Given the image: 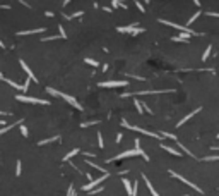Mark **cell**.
Wrapping results in <instances>:
<instances>
[{
    "label": "cell",
    "mask_w": 219,
    "mask_h": 196,
    "mask_svg": "<svg viewBox=\"0 0 219 196\" xmlns=\"http://www.w3.org/2000/svg\"><path fill=\"white\" fill-rule=\"evenodd\" d=\"M134 155H140V157H144L145 162H149V155L140 148V141H139V139H135V148H134V150H127V151H123V153L116 155V157H113V158H108L106 162L109 163L113 160H122V158H129V157H134Z\"/></svg>",
    "instance_id": "1"
},
{
    "label": "cell",
    "mask_w": 219,
    "mask_h": 196,
    "mask_svg": "<svg viewBox=\"0 0 219 196\" xmlns=\"http://www.w3.org/2000/svg\"><path fill=\"white\" fill-rule=\"evenodd\" d=\"M122 126L123 128H129V129H132V131H137V133H142V134H145V136H152V138H158V139H161V134H156V133H151V131H147V129H144V128H137V126H132V124H129V122L123 119L122 121Z\"/></svg>",
    "instance_id": "2"
},
{
    "label": "cell",
    "mask_w": 219,
    "mask_h": 196,
    "mask_svg": "<svg viewBox=\"0 0 219 196\" xmlns=\"http://www.w3.org/2000/svg\"><path fill=\"white\" fill-rule=\"evenodd\" d=\"M159 23L161 24H166V26H171V28H176L178 31H181V33H187V35H199V33H195L193 30H190V28H185V26H180V24H176V23H171V21H166V19H159Z\"/></svg>",
    "instance_id": "3"
},
{
    "label": "cell",
    "mask_w": 219,
    "mask_h": 196,
    "mask_svg": "<svg viewBox=\"0 0 219 196\" xmlns=\"http://www.w3.org/2000/svg\"><path fill=\"white\" fill-rule=\"evenodd\" d=\"M170 176H173V177H175V179H178V181H181V182H185V184H187V186H190V188H192V189H195V191H197V193H204V189H200V188H199V186H197V184H193V182H192V181H188V179H185V177H183V176H180V174H178V172H175V170H170Z\"/></svg>",
    "instance_id": "4"
},
{
    "label": "cell",
    "mask_w": 219,
    "mask_h": 196,
    "mask_svg": "<svg viewBox=\"0 0 219 196\" xmlns=\"http://www.w3.org/2000/svg\"><path fill=\"white\" fill-rule=\"evenodd\" d=\"M16 100H19V101H24V103L48 105V100H41V98H33V96H24V95H16Z\"/></svg>",
    "instance_id": "5"
},
{
    "label": "cell",
    "mask_w": 219,
    "mask_h": 196,
    "mask_svg": "<svg viewBox=\"0 0 219 196\" xmlns=\"http://www.w3.org/2000/svg\"><path fill=\"white\" fill-rule=\"evenodd\" d=\"M106 177H109V174H108V172H104L103 176H99V177H98V179H93V181H91L89 184H86V186H82V191H91V189H93V188L99 186V184L103 182V181L106 179Z\"/></svg>",
    "instance_id": "6"
},
{
    "label": "cell",
    "mask_w": 219,
    "mask_h": 196,
    "mask_svg": "<svg viewBox=\"0 0 219 196\" xmlns=\"http://www.w3.org/2000/svg\"><path fill=\"white\" fill-rule=\"evenodd\" d=\"M129 81L127 79H122V81H103L99 83L101 88H118V86H127Z\"/></svg>",
    "instance_id": "7"
},
{
    "label": "cell",
    "mask_w": 219,
    "mask_h": 196,
    "mask_svg": "<svg viewBox=\"0 0 219 196\" xmlns=\"http://www.w3.org/2000/svg\"><path fill=\"white\" fill-rule=\"evenodd\" d=\"M58 96H60V98H64L65 101H69V103H70L72 107H75V108H77V110H82V107H81V105H79V101L75 100L74 96L67 95V93H60V91H58Z\"/></svg>",
    "instance_id": "8"
},
{
    "label": "cell",
    "mask_w": 219,
    "mask_h": 196,
    "mask_svg": "<svg viewBox=\"0 0 219 196\" xmlns=\"http://www.w3.org/2000/svg\"><path fill=\"white\" fill-rule=\"evenodd\" d=\"M19 64H21V67H23L24 71H26V74L29 76V81H34V83H38V79H36V76L33 74V71L29 69V65H28L26 62H24V60H19Z\"/></svg>",
    "instance_id": "9"
},
{
    "label": "cell",
    "mask_w": 219,
    "mask_h": 196,
    "mask_svg": "<svg viewBox=\"0 0 219 196\" xmlns=\"http://www.w3.org/2000/svg\"><path fill=\"white\" fill-rule=\"evenodd\" d=\"M197 112H200V107H199V108H195V110H193V112H190V114H188V115H185V117H183V119H181V121H178V124H176V126H178V128H180V126H183V124H185V122H187V121H188V119H192V117H193V115H195V114H197Z\"/></svg>",
    "instance_id": "10"
},
{
    "label": "cell",
    "mask_w": 219,
    "mask_h": 196,
    "mask_svg": "<svg viewBox=\"0 0 219 196\" xmlns=\"http://www.w3.org/2000/svg\"><path fill=\"white\" fill-rule=\"evenodd\" d=\"M142 177H144V182H145V186H147V189L151 191V194H152V196H161V194H158V191L154 189V186H152L151 181L147 179V176H142Z\"/></svg>",
    "instance_id": "11"
},
{
    "label": "cell",
    "mask_w": 219,
    "mask_h": 196,
    "mask_svg": "<svg viewBox=\"0 0 219 196\" xmlns=\"http://www.w3.org/2000/svg\"><path fill=\"white\" fill-rule=\"evenodd\" d=\"M45 28H38V30H29V31H19L17 36H26V35H36V33H43Z\"/></svg>",
    "instance_id": "12"
},
{
    "label": "cell",
    "mask_w": 219,
    "mask_h": 196,
    "mask_svg": "<svg viewBox=\"0 0 219 196\" xmlns=\"http://www.w3.org/2000/svg\"><path fill=\"white\" fill-rule=\"evenodd\" d=\"M135 28H137V23H134V24H129V26H125V28L120 26L118 31H120V33H134V30H135Z\"/></svg>",
    "instance_id": "13"
},
{
    "label": "cell",
    "mask_w": 219,
    "mask_h": 196,
    "mask_svg": "<svg viewBox=\"0 0 219 196\" xmlns=\"http://www.w3.org/2000/svg\"><path fill=\"white\" fill-rule=\"evenodd\" d=\"M188 38H192V36L187 33H180V35L173 36V41H188Z\"/></svg>",
    "instance_id": "14"
},
{
    "label": "cell",
    "mask_w": 219,
    "mask_h": 196,
    "mask_svg": "<svg viewBox=\"0 0 219 196\" xmlns=\"http://www.w3.org/2000/svg\"><path fill=\"white\" fill-rule=\"evenodd\" d=\"M123 188H125L127 194H132V182L129 179H123Z\"/></svg>",
    "instance_id": "15"
},
{
    "label": "cell",
    "mask_w": 219,
    "mask_h": 196,
    "mask_svg": "<svg viewBox=\"0 0 219 196\" xmlns=\"http://www.w3.org/2000/svg\"><path fill=\"white\" fill-rule=\"evenodd\" d=\"M77 153H79V148H74V150H72V151H69V153L65 155V157H64V160H65V162H69V160H70L72 157H75V155H77Z\"/></svg>",
    "instance_id": "16"
},
{
    "label": "cell",
    "mask_w": 219,
    "mask_h": 196,
    "mask_svg": "<svg viewBox=\"0 0 219 196\" xmlns=\"http://www.w3.org/2000/svg\"><path fill=\"white\" fill-rule=\"evenodd\" d=\"M161 148H164L166 151H170L171 155H176V157H180V151H178V150H175V148H171V146H164V144H163Z\"/></svg>",
    "instance_id": "17"
},
{
    "label": "cell",
    "mask_w": 219,
    "mask_h": 196,
    "mask_svg": "<svg viewBox=\"0 0 219 196\" xmlns=\"http://www.w3.org/2000/svg\"><path fill=\"white\" fill-rule=\"evenodd\" d=\"M58 138H60V136H53V138H48V139H43V141H39V146H41V144H48V143H52V141H57Z\"/></svg>",
    "instance_id": "18"
},
{
    "label": "cell",
    "mask_w": 219,
    "mask_h": 196,
    "mask_svg": "<svg viewBox=\"0 0 219 196\" xmlns=\"http://www.w3.org/2000/svg\"><path fill=\"white\" fill-rule=\"evenodd\" d=\"M84 62L86 64H89V65H93V67H98V60H94V59H89V57H87V59H84Z\"/></svg>",
    "instance_id": "19"
},
{
    "label": "cell",
    "mask_w": 219,
    "mask_h": 196,
    "mask_svg": "<svg viewBox=\"0 0 219 196\" xmlns=\"http://www.w3.org/2000/svg\"><path fill=\"white\" fill-rule=\"evenodd\" d=\"M211 52H212V46H211V45H209V46H207V48H206V52H204V53H202V60H206V59H207V57H209V55H211Z\"/></svg>",
    "instance_id": "20"
},
{
    "label": "cell",
    "mask_w": 219,
    "mask_h": 196,
    "mask_svg": "<svg viewBox=\"0 0 219 196\" xmlns=\"http://www.w3.org/2000/svg\"><path fill=\"white\" fill-rule=\"evenodd\" d=\"M200 14H202V10H197V12H195V14H193V16L190 17V19H188V23H187V24H190V26H192V23H193V21H195V19H197V17H199V16H200Z\"/></svg>",
    "instance_id": "21"
},
{
    "label": "cell",
    "mask_w": 219,
    "mask_h": 196,
    "mask_svg": "<svg viewBox=\"0 0 219 196\" xmlns=\"http://www.w3.org/2000/svg\"><path fill=\"white\" fill-rule=\"evenodd\" d=\"M14 128V124H10V126H3V128H0V136H2V134H5L7 131H10Z\"/></svg>",
    "instance_id": "22"
},
{
    "label": "cell",
    "mask_w": 219,
    "mask_h": 196,
    "mask_svg": "<svg viewBox=\"0 0 219 196\" xmlns=\"http://www.w3.org/2000/svg\"><path fill=\"white\" fill-rule=\"evenodd\" d=\"M134 107H137V112H139V114H142V112H144V110H142V107H140V101H139L137 98L134 100Z\"/></svg>",
    "instance_id": "23"
},
{
    "label": "cell",
    "mask_w": 219,
    "mask_h": 196,
    "mask_svg": "<svg viewBox=\"0 0 219 196\" xmlns=\"http://www.w3.org/2000/svg\"><path fill=\"white\" fill-rule=\"evenodd\" d=\"M19 128H21V134H23V136H24V138H28V136H29V134H28V128H26V126H23V124H19Z\"/></svg>",
    "instance_id": "24"
},
{
    "label": "cell",
    "mask_w": 219,
    "mask_h": 196,
    "mask_svg": "<svg viewBox=\"0 0 219 196\" xmlns=\"http://www.w3.org/2000/svg\"><path fill=\"white\" fill-rule=\"evenodd\" d=\"M98 146H99V148L104 146V141H103V136H101V133H98Z\"/></svg>",
    "instance_id": "25"
},
{
    "label": "cell",
    "mask_w": 219,
    "mask_h": 196,
    "mask_svg": "<svg viewBox=\"0 0 219 196\" xmlns=\"http://www.w3.org/2000/svg\"><path fill=\"white\" fill-rule=\"evenodd\" d=\"M137 189H139V182H134L132 184V194L130 196H137Z\"/></svg>",
    "instance_id": "26"
},
{
    "label": "cell",
    "mask_w": 219,
    "mask_h": 196,
    "mask_svg": "<svg viewBox=\"0 0 219 196\" xmlns=\"http://www.w3.org/2000/svg\"><path fill=\"white\" fill-rule=\"evenodd\" d=\"M82 14H84V10H77V12H74L72 16H65V17H67V19H72V17H79V16H82Z\"/></svg>",
    "instance_id": "27"
},
{
    "label": "cell",
    "mask_w": 219,
    "mask_h": 196,
    "mask_svg": "<svg viewBox=\"0 0 219 196\" xmlns=\"http://www.w3.org/2000/svg\"><path fill=\"white\" fill-rule=\"evenodd\" d=\"M212 160H219V155H212V157H206L204 162H212Z\"/></svg>",
    "instance_id": "28"
},
{
    "label": "cell",
    "mask_w": 219,
    "mask_h": 196,
    "mask_svg": "<svg viewBox=\"0 0 219 196\" xmlns=\"http://www.w3.org/2000/svg\"><path fill=\"white\" fill-rule=\"evenodd\" d=\"M178 146H180V148H181V150H183V151H185V153H187V155H190V157H193V155H192V151L188 150V148H185V146H183V144H181V143H178Z\"/></svg>",
    "instance_id": "29"
},
{
    "label": "cell",
    "mask_w": 219,
    "mask_h": 196,
    "mask_svg": "<svg viewBox=\"0 0 219 196\" xmlns=\"http://www.w3.org/2000/svg\"><path fill=\"white\" fill-rule=\"evenodd\" d=\"M206 16H212V17H219V12H211V10H206Z\"/></svg>",
    "instance_id": "30"
},
{
    "label": "cell",
    "mask_w": 219,
    "mask_h": 196,
    "mask_svg": "<svg viewBox=\"0 0 219 196\" xmlns=\"http://www.w3.org/2000/svg\"><path fill=\"white\" fill-rule=\"evenodd\" d=\"M140 33H144V30H142V28H135L132 35H134V36H137V35H140Z\"/></svg>",
    "instance_id": "31"
},
{
    "label": "cell",
    "mask_w": 219,
    "mask_h": 196,
    "mask_svg": "<svg viewBox=\"0 0 219 196\" xmlns=\"http://www.w3.org/2000/svg\"><path fill=\"white\" fill-rule=\"evenodd\" d=\"M98 121H89V122H82V128H87V126H93V124H96Z\"/></svg>",
    "instance_id": "32"
},
{
    "label": "cell",
    "mask_w": 219,
    "mask_h": 196,
    "mask_svg": "<svg viewBox=\"0 0 219 196\" xmlns=\"http://www.w3.org/2000/svg\"><path fill=\"white\" fill-rule=\"evenodd\" d=\"M16 176H21V160L17 162V167H16Z\"/></svg>",
    "instance_id": "33"
},
{
    "label": "cell",
    "mask_w": 219,
    "mask_h": 196,
    "mask_svg": "<svg viewBox=\"0 0 219 196\" xmlns=\"http://www.w3.org/2000/svg\"><path fill=\"white\" fill-rule=\"evenodd\" d=\"M60 38H62V40H65V38H67V35H65V30H64L62 26H60Z\"/></svg>",
    "instance_id": "34"
},
{
    "label": "cell",
    "mask_w": 219,
    "mask_h": 196,
    "mask_svg": "<svg viewBox=\"0 0 219 196\" xmlns=\"http://www.w3.org/2000/svg\"><path fill=\"white\" fill-rule=\"evenodd\" d=\"M101 191H104V188H98V189H91L89 193H91V194H94V193H101Z\"/></svg>",
    "instance_id": "35"
},
{
    "label": "cell",
    "mask_w": 219,
    "mask_h": 196,
    "mask_svg": "<svg viewBox=\"0 0 219 196\" xmlns=\"http://www.w3.org/2000/svg\"><path fill=\"white\" fill-rule=\"evenodd\" d=\"M135 5L139 7V10H140V12H145V9H144V5H142L140 2H135Z\"/></svg>",
    "instance_id": "36"
},
{
    "label": "cell",
    "mask_w": 219,
    "mask_h": 196,
    "mask_svg": "<svg viewBox=\"0 0 219 196\" xmlns=\"http://www.w3.org/2000/svg\"><path fill=\"white\" fill-rule=\"evenodd\" d=\"M0 126H2V128H3V126H7V121H0Z\"/></svg>",
    "instance_id": "37"
},
{
    "label": "cell",
    "mask_w": 219,
    "mask_h": 196,
    "mask_svg": "<svg viewBox=\"0 0 219 196\" xmlns=\"http://www.w3.org/2000/svg\"><path fill=\"white\" fill-rule=\"evenodd\" d=\"M0 115H10V114H9V112H2V110H0Z\"/></svg>",
    "instance_id": "38"
},
{
    "label": "cell",
    "mask_w": 219,
    "mask_h": 196,
    "mask_svg": "<svg viewBox=\"0 0 219 196\" xmlns=\"http://www.w3.org/2000/svg\"><path fill=\"white\" fill-rule=\"evenodd\" d=\"M0 46H2V48H5V45H3V41H2V40H0Z\"/></svg>",
    "instance_id": "39"
},
{
    "label": "cell",
    "mask_w": 219,
    "mask_h": 196,
    "mask_svg": "<svg viewBox=\"0 0 219 196\" xmlns=\"http://www.w3.org/2000/svg\"><path fill=\"white\" fill-rule=\"evenodd\" d=\"M217 138H219V134H217Z\"/></svg>",
    "instance_id": "40"
}]
</instances>
